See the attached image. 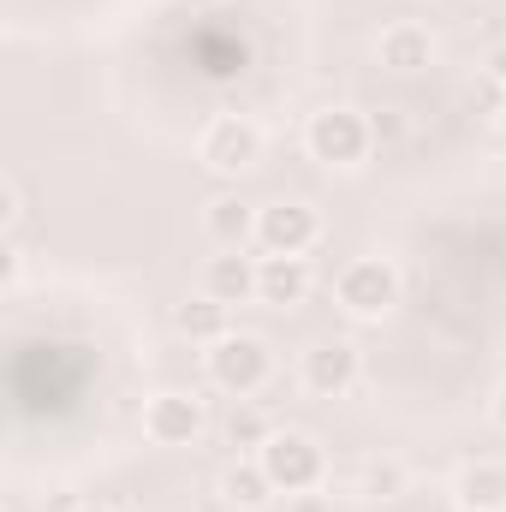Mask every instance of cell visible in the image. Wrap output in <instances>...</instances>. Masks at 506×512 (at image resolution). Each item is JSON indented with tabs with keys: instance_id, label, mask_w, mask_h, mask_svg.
Masks as SVG:
<instances>
[{
	"instance_id": "obj_9",
	"label": "cell",
	"mask_w": 506,
	"mask_h": 512,
	"mask_svg": "<svg viewBox=\"0 0 506 512\" xmlns=\"http://www.w3.org/2000/svg\"><path fill=\"white\" fill-rule=\"evenodd\" d=\"M376 60L393 78H417V72H429L441 60V36L429 24H417V18H393L376 36Z\"/></svg>"
},
{
	"instance_id": "obj_19",
	"label": "cell",
	"mask_w": 506,
	"mask_h": 512,
	"mask_svg": "<svg viewBox=\"0 0 506 512\" xmlns=\"http://www.w3.org/2000/svg\"><path fill=\"white\" fill-rule=\"evenodd\" d=\"M483 78H489V84L506 96V42H495V48H489V60H483Z\"/></svg>"
},
{
	"instance_id": "obj_18",
	"label": "cell",
	"mask_w": 506,
	"mask_h": 512,
	"mask_svg": "<svg viewBox=\"0 0 506 512\" xmlns=\"http://www.w3.org/2000/svg\"><path fill=\"white\" fill-rule=\"evenodd\" d=\"M286 512H334V495L310 489V495H286Z\"/></svg>"
},
{
	"instance_id": "obj_16",
	"label": "cell",
	"mask_w": 506,
	"mask_h": 512,
	"mask_svg": "<svg viewBox=\"0 0 506 512\" xmlns=\"http://www.w3.org/2000/svg\"><path fill=\"white\" fill-rule=\"evenodd\" d=\"M352 489H358V501L387 507V501H399V495L411 489V465H405V459H393V453H376V459H364V465H358Z\"/></svg>"
},
{
	"instance_id": "obj_11",
	"label": "cell",
	"mask_w": 506,
	"mask_h": 512,
	"mask_svg": "<svg viewBox=\"0 0 506 512\" xmlns=\"http://www.w3.org/2000/svg\"><path fill=\"white\" fill-rule=\"evenodd\" d=\"M447 495L453 512H506V459H465Z\"/></svg>"
},
{
	"instance_id": "obj_2",
	"label": "cell",
	"mask_w": 506,
	"mask_h": 512,
	"mask_svg": "<svg viewBox=\"0 0 506 512\" xmlns=\"http://www.w3.org/2000/svg\"><path fill=\"white\" fill-rule=\"evenodd\" d=\"M304 155L316 167H328V173H358L376 155V120L364 108H346V102L316 108L304 120Z\"/></svg>"
},
{
	"instance_id": "obj_21",
	"label": "cell",
	"mask_w": 506,
	"mask_h": 512,
	"mask_svg": "<svg viewBox=\"0 0 506 512\" xmlns=\"http://www.w3.org/2000/svg\"><path fill=\"white\" fill-rule=\"evenodd\" d=\"M495 131H501V137H506V102H501V108H495Z\"/></svg>"
},
{
	"instance_id": "obj_3",
	"label": "cell",
	"mask_w": 506,
	"mask_h": 512,
	"mask_svg": "<svg viewBox=\"0 0 506 512\" xmlns=\"http://www.w3.org/2000/svg\"><path fill=\"white\" fill-rule=\"evenodd\" d=\"M203 376H209V387H221L227 399H256L262 387L274 382V346L262 334L233 328L227 340L203 346Z\"/></svg>"
},
{
	"instance_id": "obj_17",
	"label": "cell",
	"mask_w": 506,
	"mask_h": 512,
	"mask_svg": "<svg viewBox=\"0 0 506 512\" xmlns=\"http://www.w3.org/2000/svg\"><path fill=\"white\" fill-rule=\"evenodd\" d=\"M221 435H227L233 459H256V453L268 447L274 423H268V411H262V405H251V399H239V405H233V417L221 423Z\"/></svg>"
},
{
	"instance_id": "obj_14",
	"label": "cell",
	"mask_w": 506,
	"mask_h": 512,
	"mask_svg": "<svg viewBox=\"0 0 506 512\" xmlns=\"http://www.w3.org/2000/svg\"><path fill=\"white\" fill-rule=\"evenodd\" d=\"M173 328H179V340H191V346H215V340L233 334V304H221V298H209V292H191V298L173 304Z\"/></svg>"
},
{
	"instance_id": "obj_7",
	"label": "cell",
	"mask_w": 506,
	"mask_h": 512,
	"mask_svg": "<svg viewBox=\"0 0 506 512\" xmlns=\"http://www.w3.org/2000/svg\"><path fill=\"white\" fill-rule=\"evenodd\" d=\"M322 245V215L304 197H274L256 209V251L262 256H310Z\"/></svg>"
},
{
	"instance_id": "obj_23",
	"label": "cell",
	"mask_w": 506,
	"mask_h": 512,
	"mask_svg": "<svg viewBox=\"0 0 506 512\" xmlns=\"http://www.w3.org/2000/svg\"><path fill=\"white\" fill-rule=\"evenodd\" d=\"M72 512H114V507H96V501H90V507H72Z\"/></svg>"
},
{
	"instance_id": "obj_15",
	"label": "cell",
	"mask_w": 506,
	"mask_h": 512,
	"mask_svg": "<svg viewBox=\"0 0 506 512\" xmlns=\"http://www.w3.org/2000/svg\"><path fill=\"white\" fill-rule=\"evenodd\" d=\"M203 292L221 304H251L256 298V256L245 251H215L203 262Z\"/></svg>"
},
{
	"instance_id": "obj_5",
	"label": "cell",
	"mask_w": 506,
	"mask_h": 512,
	"mask_svg": "<svg viewBox=\"0 0 506 512\" xmlns=\"http://www.w3.org/2000/svg\"><path fill=\"white\" fill-rule=\"evenodd\" d=\"M262 161V126L251 114H209L197 131V167L209 179H245Z\"/></svg>"
},
{
	"instance_id": "obj_6",
	"label": "cell",
	"mask_w": 506,
	"mask_h": 512,
	"mask_svg": "<svg viewBox=\"0 0 506 512\" xmlns=\"http://www.w3.org/2000/svg\"><path fill=\"white\" fill-rule=\"evenodd\" d=\"M256 465L268 471V483H274L280 495H310V489L328 483V453H322V441L304 435V429H274L268 447L256 453Z\"/></svg>"
},
{
	"instance_id": "obj_10",
	"label": "cell",
	"mask_w": 506,
	"mask_h": 512,
	"mask_svg": "<svg viewBox=\"0 0 506 512\" xmlns=\"http://www.w3.org/2000/svg\"><path fill=\"white\" fill-rule=\"evenodd\" d=\"M316 292L310 256H256V304L268 310H298Z\"/></svg>"
},
{
	"instance_id": "obj_1",
	"label": "cell",
	"mask_w": 506,
	"mask_h": 512,
	"mask_svg": "<svg viewBox=\"0 0 506 512\" xmlns=\"http://www.w3.org/2000/svg\"><path fill=\"white\" fill-rule=\"evenodd\" d=\"M405 298V274L393 256H352L340 274H334V310L358 328H381Z\"/></svg>"
},
{
	"instance_id": "obj_13",
	"label": "cell",
	"mask_w": 506,
	"mask_h": 512,
	"mask_svg": "<svg viewBox=\"0 0 506 512\" xmlns=\"http://www.w3.org/2000/svg\"><path fill=\"white\" fill-rule=\"evenodd\" d=\"M215 495H221L227 512H268L280 501V489L268 483V471H262L256 459H233V465L215 477Z\"/></svg>"
},
{
	"instance_id": "obj_20",
	"label": "cell",
	"mask_w": 506,
	"mask_h": 512,
	"mask_svg": "<svg viewBox=\"0 0 506 512\" xmlns=\"http://www.w3.org/2000/svg\"><path fill=\"white\" fill-rule=\"evenodd\" d=\"M489 423L506 435V382H495V393H489Z\"/></svg>"
},
{
	"instance_id": "obj_8",
	"label": "cell",
	"mask_w": 506,
	"mask_h": 512,
	"mask_svg": "<svg viewBox=\"0 0 506 512\" xmlns=\"http://www.w3.org/2000/svg\"><path fill=\"white\" fill-rule=\"evenodd\" d=\"M358 382H364V352H358L352 340L322 334V340L304 346V358H298V387H304L310 399H346Z\"/></svg>"
},
{
	"instance_id": "obj_12",
	"label": "cell",
	"mask_w": 506,
	"mask_h": 512,
	"mask_svg": "<svg viewBox=\"0 0 506 512\" xmlns=\"http://www.w3.org/2000/svg\"><path fill=\"white\" fill-rule=\"evenodd\" d=\"M203 239H209L215 251H251L256 245V209L245 197H233V191L209 197V203H203Z\"/></svg>"
},
{
	"instance_id": "obj_22",
	"label": "cell",
	"mask_w": 506,
	"mask_h": 512,
	"mask_svg": "<svg viewBox=\"0 0 506 512\" xmlns=\"http://www.w3.org/2000/svg\"><path fill=\"white\" fill-rule=\"evenodd\" d=\"M185 6H197V12H203V6H221V0H185Z\"/></svg>"
},
{
	"instance_id": "obj_4",
	"label": "cell",
	"mask_w": 506,
	"mask_h": 512,
	"mask_svg": "<svg viewBox=\"0 0 506 512\" xmlns=\"http://www.w3.org/2000/svg\"><path fill=\"white\" fill-rule=\"evenodd\" d=\"M137 429H143L149 447L185 453V447L203 441V429H209V405H203V393H191V387H155V393L143 399V411H137Z\"/></svg>"
}]
</instances>
